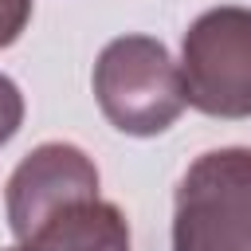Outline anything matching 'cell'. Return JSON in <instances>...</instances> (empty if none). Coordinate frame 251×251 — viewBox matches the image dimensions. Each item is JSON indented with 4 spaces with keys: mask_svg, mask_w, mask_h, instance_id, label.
Segmentation results:
<instances>
[{
    "mask_svg": "<svg viewBox=\"0 0 251 251\" xmlns=\"http://www.w3.org/2000/svg\"><path fill=\"white\" fill-rule=\"evenodd\" d=\"M94 98L102 118L129 137L165 133L188 106L180 67L153 35H118L94 63Z\"/></svg>",
    "mask_w": 251,
    "mask_h": 251,
    "instance_id": "1",
    "label": "cell"
},
{
    "mask_svg": "<svg viewBox=\"0 0 251 251\" xmlns=\"http://www.w3.org/2000/svg\"><path fill=\"white\" fill-rule=\"evenodd\" d=\"M31 251H129V224L118 204L94 196L51 216L31 239Z\"/></svg>",
    "mask_w": 251,
    "mask_h": 251,
    "instance_id": "5",
    "label": "cell"
},
{
    "mask_svg": "<svg viewBox=\"0 0 251 251\" xmlns=\"http://www.w3.org/2000/svg\"><path fill=\"white\" fill-rule=\"evenodd\" d=\"M94 196H98L94 161L71 141H43L12 169L4 184L8 227L20 243H27L51 216Z\"/></svg>",
    "mask_w": 251,
    "mask_h": 251,
    "instance_id": "4",
    "label": "cell"
},
{
    "mask_svg": "<svg viewBox=\"0 0 251 251\" xmlns=\"http://www.w3.org/2000/svg\"><path fill=\"white\" fill-rule=\"evenodd\" d=\"M20 126H24V94L8 75H0V145L12 141Z\"/></svg>",
    "mask_w": 251,
    "mask_h": 251,
    "instance_id": "6",
    "label": "cell"
},
{
    "mask_svg": "<svg viewBox=\"0 0 251 251\" xmlns=\"http://www.w3.org/2000/svg\"><path fill=\"white\" fill-rule=\"evenodd\" d=\"M31 24V0H0V47H12Z\"/></svg>",
    "mask_w": 251,
    "mask_h": 251,
    "instance_id": "7",
    "label": "cell"
},
{
    "mask_svg": "<svg viewBox=\"0 0 251 251\" xmlns=\"http://www.w3.org/2000/svg\"><path fill=\"white\" fill-rule=\"evenodd\" d=\"M173 251H251V145L208 149L184 169Z\"/></svg>",
    "mask_w": 251,
    "mask_h": 251,
    "instance_id": "2",
    "label": "cell"
},
{
    "mask_svg": "<svg viewBox=\"0 0 251 251\" xmlns=\"http://www.w3.org/2000/svg\"><path fill=\"white\" fill-rule=\"evenodd\" d=\"M180 78L192 110L224 122L251 118V8L200 12L180 39Z\"/></svg>",
    "mask_w": 251,
    "mask_h": 251,
    "instance_id": "3",
    "label": "cell"
},
{
    "mask_svg": "<svg viewBox=\"0 0 251 251\" xmlns=\"http://www.w3.org/2000/svg\"><path fill=\"white\" fill-rule=\"evenodd\" d=\"M4 251H31V247H27V243H20V247H4Z\"/></svg>",
    "mask_w": 251,
    "mask_h": 251,
    "instance_id": "8",
    "label": "cell"
}]
</instances>
